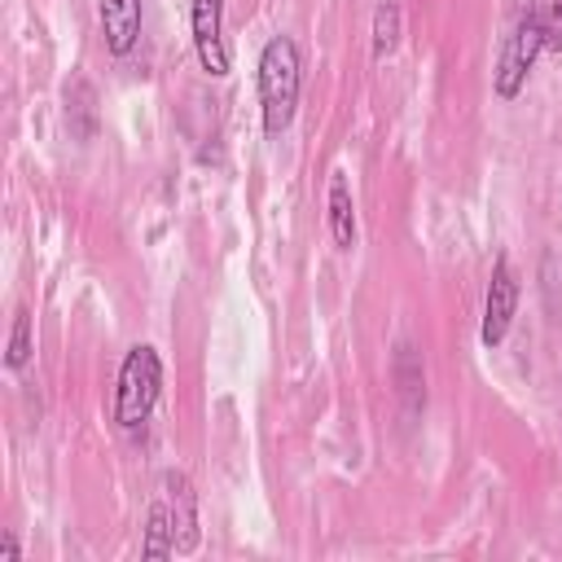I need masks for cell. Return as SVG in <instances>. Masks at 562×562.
Returning a JSON list of instances; mask_svg holds the SVG:
<instances>
[{
    "label": "cell",
    "instance_id": "obj_5",
    "mask_svg": "<svg viewBox=\"0 0 562 562\" xmlns=\"http://www.w3.org/2000/svg\"><path fill=\"white\" fill-rule=\"evenodd\" d=\"M189 31H193V53L211 79H224L233 70L228 40H224V0H189Z\"/></svg>",
    "mask_w": 562,
    "mask_h": 562
},
{
    "label": "cell",
    "instance_id": "obj_3",
    "mask_svg": "<svg viewBox=\"0 0 562 562\" xmlns=\"http://www.w3.org/2000/svg\"><path fill=\"white\" fill-rule=\"evenodd\" d=\"M540 53H544V26H540V13L531 4V9L518 13L514 31L501 44V57H496V70H492V92L501 101H518V92L527 88L531 66H536Z\"/></svg>",
    "mask_w": 562,
    "mask_h": 562
},
{
    "label": "cell",
    "instance_id": "obj_1",
    "mask_svg": "<svg viewBox=\"0 0 562 562\" xmlns=\"http://www.w3.org/2000/svg\"><path fill=\"white\" fill-rule=\"evenodd\" d=\"M255 88H259V119L268 136H281L294 114H299V92H303V61L299 44L290 35H268L259 48L255 66Z\"/></svg>",
    "mask_w": 562,
    "mask_h": 562
},
{
    "label": "cell",
    "instance_id": "obj_10",
    "mask_svg": "<svg viewBox=\"0 0 562 562\" xmlns=\"http://www.w3.org/2000/svg\"><path fill=\"white\" fill-rule=\"evenodd\" d=\"M66 123L79 140H92L97 136V92L88 79H70L66 83Z\"/></svg>",
    "mask_w": 562,
    "mask_h": 562
},
{
    "label": "cell",
    "instance_id": "obj_8",
    "mask_svg": "<svg viewBox=\"0 0 562 562\" xmlns=\"http://www.w3.org/2000/svg\"><path fill=\"white\" fill-rule=\"evenodd\" d=\"M325 211H329V237H334V250H338V255H351V250H356V202H351V184H347V171H342V167L329 171Z\"/></svg>",
    "mask_w": 562,
    "mask_h": 562
},
{
    "label": "cell",
    "instance_id": "obj_2",
    "mask_svg": "<svg viewBox=\"0 0 562 562\" xmlns=\"http://www.w3.org/2000/svg\"><path fill=\"white\" fill-rule=\"evenodd\" d=\"M162 395V356L149 342H136L114 378V426L119 430H140Z\"/></svg>",
    "mask_w": 562,
    "mask_h": 562
},
{
    "label": "cell",
    "instance_id": "obj_7",
    "mask_svg": "<svg viewBox=\"0 0 562 562\" xmlns=\"http://www.w3.org/2000/svg\"><path fill=\"white\" fill-rule=\"evenodd\" d=\"M167 496H162V505H167V518H171V531H176V553H189L193 544H198V492H193V483L184 479V474H167Z\"/></svg>",
    "mask_w": 562,
    "mask_h": 562
},
{
    "label": "cell",
    "instance_id": "obj_11",
    "mask_svg": "<svg viewBox=\"0 0 562 562\" xmlns=\"http://www.w3.org/2000/svg\"><path fill=\"white\" fill-rule=\"evenodd\" d=\"M400 44V0H378L373 9V61H386Z\"/></svg>",
    "mask_w": 562,
    "mask_h": 562
},
{
    "label": "cell",
    "instance_id": "obj_14",
    "mask_svg": "<svg viewBox=\"0 0 562 562\" xmlns=\"http://www.w3.org/2000/svg\"><path fill=\"white\" fill-rule=\"evenodd\" d=\"M536 13H540V26H544V48L562 53V0H540Z\"/></svg>",
    "mask_w": 562,
    "mask_h": 562
},
{
    "label": "cell",
    "instance_id": "obj_15",
    "mask_svg": "<svg viewBox=\"0 0 562 562\" xmlns=\"http://www.w3.org/2000/svg\"><path fill=\"white\" fill-rule=\"evenodd\" d=\"M18 558H22V549H18V540L4 531V536H0V562H18Z\"/></svg>",
    "mask_w": 562,
    "mask_h": 562
},
{
    "label": "cell",
    "instance_id": "obj_13",
    "mask_svg": "<svg viewBox=\"0 0 562 562\" xmlns=\"http://www.w3.org/2000/svg\"><path fill=\"white\" fill-rule=\"evenodd\" d=\"M4 364H9L13 373H22V369L31 364V312H26V307H18V312H13V329H9Z\"/></svg>",
    "mask_w": 562,
    "mask_h": 562
},
{
    "label": "cell",
    "instance_id": "obj_4",
    "mask_svg": "<svg viewBox=\"0 0 562 562\" xmlns=\"http://www.w3.org/2000/svg\"><path fill=\"white\" fill-rule=\"evenodd\" d=\"M514 316H518V272H514V263H509V259L501 255V259L492 263V277H487L479 342H483L487 351H496V347L505 342V334H509Z\"/></svg>",
    "mask_w": 562,
    "mask_h": 562
},
{
    "label": "cell",
    "instance_id": "obj_9",
    "mask_svg": "<svg viewBox=\"0 0 562 562\" xmlns=\"http://www.w3.org/2000/svg\"><path fill=\"white\" fill-rule=\"evenodd\" d=\"M391 378H395V391H400V404L404 413H422L426 408V373H422V356L413 342H400L395 347V364H391Z\"/></svg>",
    "mask_w": 562,
    "mask_h": 562
},
{
    "label": "cell",
    "instance_id": "obj_12",
    "mask_svg": "<svg viewBox=\"0 0 562 562\" xmlns=\"http://www.w3.org/2000/svg\"><path fill=\"white\" fill-rule=\"evenodd\" d=\"M176 553V531L167 518V505L158 501L145 518V540H140V558H171Z\"/></svg>",
    "mask_w": 562,
    "mask_h": 562
},
{
    "label": "cell",
    "instance_id": "obj_6",
    "mask_svg": "<svg viewBox=\"0 0 562 562\" xmlns=\"http://www.w3.org/2000/svg\"><path fill=\"white\" fill-rule=\"evenodd\" d=\"M97 22L110 57H127L140 44V0H97Z\"/></svg>",
    "mask_w": 562,
    "mask_h": 562
}]
</instances>
